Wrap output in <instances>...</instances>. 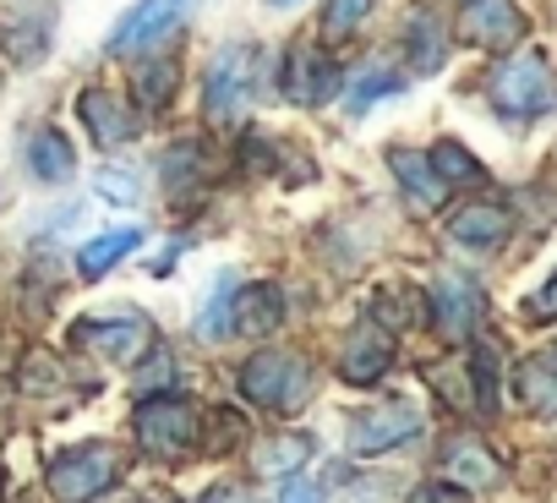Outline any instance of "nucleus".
<instances>
[{
  "mask_svg": "<svg viewBox=\"0 0 557 503\" xmlns=\"http://www.w3.org/2000/svg\"><path fill=\"white\" fill-rule=\"evenodd\" d=\"M486 94H492L497 115H508V121H530V115L552 110L557 83H552V72H546V61H541L535 50H513V56L497 61Z\"/></svg>",
  "mask_w": 557,
  "mask_h": 503,
  "instance_id": "f257e3e1",
  "label": "nucleus"
},
{
  "mask_svg": "<svg viewBox=\"0 0 557 503\" xmlns=\"http://www.w3.org/2000/svg\"><path fill=\"white\" fill-rule=\"evenodd\" d=\"M240 394L268 410H301L312 400V367L290 351H262L240 367Z\"/></svg>",
  "mask_w": 557,
  "mask_h": 503,
  "instance_id": "f03ea898",
  "label": "nucleus"
},
{
  "mask_svg": "<svg viewBox=\"0 0 557 503\" xmlns=\"http://www.w3.org/2000/svg\"><path fill=\"white\" fill-rule=\"evenodd\" d=\"M251 94H257V50H246V45L219 50L208 66V88H202L208 121H219V126L240 121L251 110Z\"/></svg>",
  "mask_w": 557,
  "mask_h": 503,
  "instance_id": "7ed1b4c3",
  "label": "nucleus"
},
{
  "mask_svg": "<svg viewBox=\"0 0 557 503\" xmlns=\"http://www.w3.org/2000/svg\"><path fill=\"white\" fill-rule=\"evenodd\" d=\"M115 476H121V454L110 443H83L50 465V498L55 503H94L99 492L115 487Z\"/></svg>",
  "mask_w": 557,
  "mask_h": 503,
  "instance_id": "20e7f679",
  "label": "nucleus"
},
{
  "mask_svg": "<svg viewBox=\"0 0 557 503\" xmlns=\"http://www.w3.org/2000/svg\"><path fill=\"white\" fill-rule=\"evenodd\" d=\"M153 340H159V329L143 312L94 318V323L72 329V351H88V356H104V361H143L153 351Z\"/></svg>",
  "mask_w": 557,
  "mask_h": 503,
  "instance_id": "39448f33",
  "label": "nucleus"
},
{
  "mask_svg": "<svg viewBox=\"0 0 557 503\" xmlns=\"http://www.w3.org/2000/svg\"><path fill=\"white\" fill-rule=\"evenodd\" d=\"M191 7L197 0H137V7L115 23V34H110V56H143V50L164 45L191 17Z\"/></svg>",
  "mask_w": 557,
  "mask_h": 503,
  "instance_id": "423d86ee",
  "label": "nucleus"
},
{
  "mask_svg": "<svg viewBox=\"0 0 557 503\" xmlns=\"http://www.w3.org/2000/svg\"><path fill=\"white\" fill-rule=\"evenodd\" d=\"M202 432V416L186 400H143L137 405V443L148 454H186Z\"/></svg>",
  "mask_w": 557,
  "mask_h": 503,
  "instance_id": "0eeeda50",
  "label": "nucleus"
},
{
  "mask_svg": "<svg viewBox=\"0 0 557 503\" xmlns=\"http://www.w3.org/2000/svg\"><path fill=\"white\" fill-rule=\"evenodd\" d=\"M416 432H421V410H410V405H399V400L372 405V410H356V416H350V427H345V438H350V449H356V454L399 449V443H410Z\"/></svg>",
  "mask_w": 557,
  "mask_h": 503,
  "instance_id": "6e6552de",
  "label": "nucleus"
},
{
  "mask_svg": "<svg viewBox=\"0 0 557 503\" xmlns=\"http://www.w3.org/2000/svg\"><path fill=\"white\" fill-rule=\"evenodd\" d=\"M388 367H394V334H388L377 318L356 323V329L339 340V378H345V383H377Z\"/></svg>",
  "mask_w": 557,
  "mask_h": 503,
  "instance_id": "1a4fd4ad",
  "label": "nucleus"
},
{
  "mask_svg": "<svg viewBox=\"0 0 557 503\" xmlns=\"http://www.w3.org/2000/svg\"><path fill=\"white\" fill-rule=\"evenodd\" d=\"M459 34L475 45V50H508L524 39V17L513 12V0H470L465 17H459Z\"/></svg>",
  "mask_w": 557,
  "mask_h": 503,
  "instance_id": "9d476101",
  "label": "nucleus"
},
{
  "mask_svg": "<svg viewBox=\"0 0 557 503\" xmlns=\"http://www.w3.org/2000/svg\"><path fill=\"white\" fill-rule=\"evenodd\" d=\"M388 170L399 175V186H405V197H410L416 213H437V208L448 203V181L437 175L432 154H421V148H394V154H388Z\"/></svg>",
  "mask_w": 557,
  "mask_h": 503,
  "instance_id": "9b49d317",
  "label": "nucleus"
},
{
  "mask_svg": "<svg viewBox=\"0 0 557 503\" xmlns=\"http://www.w3.org/2000/svg\"><path fill=\"white\" fill-rule=\"evenodd\" d=\"M77 115H83V126L94 132V143H104V148L137 137V110H132L121 94H110V88H88V94L77 99Z\"/></svg>",
  "mask_w": 557,
  "mask_h": 503,
  "instance_id": "f8f14e48",
  "label": "nucleus"
},
{
  "mask_svg": "<svg viewBox=\"0 0 557 503\" xmlns=\"http://www.w3.org/2000/svg\"><path fill=\"white\" fill-rule=\"evenodd\" d=\"M432 312H437V334L443 340H465L481 323V291L459 274H443L432 285Z\"/></svg>",
  "mask_w": 557,
  "mask_h": 503,
  "instance_id": "ddd939ff",
  "label": "nucleus"
},
{
  "mask_svg": "<svg viewBox=\"0 0 557 503\" xmlns=\"http://www.w3.org/2000/svg\"><path fill=\"white\" fill-rule=\"evenodd\" d=\"M513 394L524 400V410L557 421V351L524 356V361L513 367Z\"/></svg>",
  "mask_w": 557,
  "mask_h": 503,
  "instance_id": "4468645a",
  "label": "nucleus"
},
{
  "mask_svg": "<svg viewBox=\"0 0 557 503\" xmlns=\"http://www.w3.org/2000/svg\"><path fill=\"white\" fill-rule=\"evenodd\" d=\"M285 88H290V99H301V105H323L329 94H339V72H334V61H329L323 50H296Z\"/></svg>",
  "mask_w": 557,
  "mask_h": 503,
  "instance_id": "2eb2a0df",
  "label": "nucleus"
},
{
  "mask_svg": "<svg viewBox=\"0 0 557 503\" xmlns=\"http://www.w3.org/2000/svg\"><path fill=\"white\" fill-rule=\"evenodd\" d=\"M508 224H513V213H508L503 203L481 197V203L459 208L448 230H454V241H465V246H497V241L508 235Z\"/></svg>",
  "mask_w": 557,
  "mask_h": 503,
  "instance_id": "dca6fc26",
  "label": "nucleus"
},
{
  "mask_svg": "<svg viewBox=\"0 0 557 503\" xmlns=\"http://www.w3.org/2000/svg\"><path fill=\"white\" fill-rule=\"evenodd\" d=\"M443 476H448L454 487H497V481H503V465L486 454V443H448Z\"/></svg>",
  "mask_w": 557,
  "mask_h": 503,
  "instance_id": "f3484780",
  "label": "nucleus"
},
{
  "mask_svg": "<svg viewBox=\"0 0 557 503\" xmlns=\"http://www.w3.org/2000/svg\"><path fill=\"white\" fill-rule=\"evenodd\" d=\"M278 323H285V296L273 285H251V291L235 296V329L240 334H273Z\"/></svg>",
  "mask_w": 557,
  "mask_h": 503,
  "instance_id": "a211bd4d",
  "label": "nucleus"
},
{
  "mask_svg": "<svg viewBox=\"0 0 557 503\" xmlns=\"http://www.w3.org/2000/svg\"><path fill=\"white\" fill-rule=\"evenodd\" d=\"M28 164H34L39 181L61 186V181L77 175V148H72L61 132H34V143H28Z\"/></svg>",
  "mask_w": 557,
  "mask_h": 503,
  "instance_id": "6ab92c4d",
  "label": "nucleus"
},
{
  "mask_svg": "<svg viewBox=\"0 0 557 503\" xmlns=\"http://www.w3.org/2000/svg\"><path fill=\"white\" fill-rule=\"evenodd\" d=\"M137 241H143V230H110V235H99V241H88L83 252H77V269H83V280H99V274H110L126 252H137Z\"/></svg>",
  "mask_w": 557,
  "mask_h": 503,
  "instance_id": "aec40b11",
  "label": "nucleus"
},
{
  "mask_svg": "<svg viewBox=\"0 0 557 503\" xmlns=\"http://www.w3.org/2000/svg\"><path fill=\"white\" fill-rule=\"evenodd\" d=\"M312 459V438H273L268 449L251 454L257 476H278V481H296V470Z\"/></svg>",
  "mask_w": 557,
  "mask_h": 503,
  "instance_id": "412c9836",
  "label": "nucleus"
},
{
  "mask_svg": "<svg viewBox=\"0 0 557 503\" xmlns=\"http://www.w3.org/2000/svg\"><path fill=\"white\" fill-rule=\"evenodd\" d=\"M235 296H240L235 274H219V285H213V296L202 302V318H197V334L202 340H224L235 329Z\"/></svg>",
  "mask_w": 557,
  "mask_h": 503,
  "instance_id": "4be33fe9",
  "label": "nucleus"
},
{
  "mask_svg": "<svg viewBox=\"0 0 557 503\" xmlns=\"http://www.w3.org/2000/svg\"><path fill=\"white\" fill-rule=\"evenodd\" d=\"M372 7H377V0H329V12H323V39H329V45H345V39L372 17Z\"/></svg>",
  "mask_w": 557,
  "mask_h": 503,
  "instance_id": "5701e85b",
  "label": "nucleus"
},
{
  "mask_svg": "<svg viewBox=\"0 0 557 503\" xmlns=\"http://www.w3.org/2000/svg\"><path fill=\"white\" fill-rule=\"evenodd\" d=\"M432 164H437V175H443L448 186H475V181H481V164H475L454 137H443V143L432 148Z\"/></svg>",
  "mask_w": 557,
  "mask_h": 503,
  "instance_id": "b1692460",
  "label": "nucleus"
},
{
  "mask_svg": "<svg viewBox=\"0 0 557 503\" xmlns=\"http://www.w3.org/2000/svg\"><path fill=\"white\" fill-rule=\"evenodd\" d=\"M410 61H416V72H437L443 66V28H437V17H416L410 23Z\"/></svg>",
  "mask_w": 557,
  "mask_h": 503,
  "instance_id": "393cba45",
  "label": "nucleus"
},
{
  "mask_svg": "<svg viewBox=\"0 0 557 503\" xmlns=\"http://www.w3.org/2000/svg\"><path fill=\"white\" fill-rule=\"evenodd\" d=\"M137 99L148 105V110H159V105H170L175 99V61H148L143 72H137Z\"/></svg>",
  "mask_w": 557,
  "mask_h": 503,
  "instance_id": "a878e982",
  "label": "nucleus"
},
{
  "mask_svg": "<svg viewBox=\"0 0 557 503\" xmlns=\"http://www.w3.org/2000/svg\"><path fill=\"white\" fill-rule=\"evenodd\" d=\"M45 45H50V23H39V28H28V23H7V56H12V61H39Z\"/></svg>",
  "mask_w": 557,
  "mask_h": 503,
  "instance_id": "bb28decb",
  "label": "nucleus"
},
{
  "mask_svg": "<svg viewBox=\"0 0 557 503\" xmlns=\"http://www.w3.org/2000/svg\"><path fill=\"white\" fill-rule=\"evenodd\" d=\"M99 197H110V203H137V197H143V186H137V175H132V170L104 164V170H99Z\"/></svg>",
  "mask_w": 557,
  "mask_h": 503,
  "instance_id": "cd10ccee",
  "label": "nucleus"
},
{
  "mask_svg": "<svg viewBox=\"0 0 557 503\" xmlns=\"http://www.w3.org/2000/svg\"><path fill=\"white\" fill-rule=\"evenodd\" d=\"M405 307H421V296H416V291H388V296H377V312H372V318H377V323L388 318V334H394V329H405V323L416 318V312H405Z\"/></svg>",
  "mask_w": 557,
  "mask_h": 503,
  "instance_id": "c85d7f7f",
  "label": "nucleus"
},
{
  "mask_svg": "<svg viewBox=\"0 0 557 503\" xmlns=\"http://www.w3.org/2000/svg\"><path fill=\"white\" fill-rule=\"evenodd\" d=\"M388 94H399V77H388V72H361L356 77V110H367V105H377Z\"/></svg>",
  "mask_w": 557,
  "mask_h": 503,
  "instance_id": "c756f323",
  "label": "nucleus"
},
{
  "mask_svg": "<svg viewBox=\"0 0 557 503\" xmlns=\"http://www.w3.org/2000/svg\"><path fill=\"white\" fill-rule=\"evenodd\" d=\"M524 318H530V323H546V318H557V274H552V280H546V285H541L530 302H524Z\"/></svg>",
  "mask_w": 557,
  "mask_h": 503,
  "instance_id": "7c9ffc66",
  "label": "nucleus"
},
{
  "mask_svg": "<svg viewBox=\"0 0 557 503\" xmlns=\"http://www.w3.org/2000/svg\"><path fill=\"white\" fill-rule=\"evenodd\" d=\"M410 503H470V492L454 487V481H426V487L410 492Z\"/></svg>",
  "mask_w": 557,
  "mask_h": 503,
  "instance_id": "2f4dec72",
  "label": "nucleus"
},
{
  "mask_svg": "<svg viewBox=\"0 0 557 503\" xmlns=\"http://www.w3.org/2000/svg\"><path fill=\"white\" fill-rule=\"evenodd\" d=\"M278 503H323V487H312V481H285Z\"/></svg>",
  "mask_w": 557,
  "mask_h": 503,
  "instance_id": "473e14b6",
  "label": "nucleus"
},
{
  "mask_svg": "<svg viewBox=\"0 0 557 503\" xmlns=\"http://www.w3.org/2000/svg\"><path fill=\"white\" fill-rule=\"evenodd\" d=\"M197 503H251V492L246 487H208Z\"/></svg>",
  "mask_w": 557,
  "mask_h": 503,
  "instance_id": "72a5a7b5",
  "label": "nucleus"
},
{
  "mask_svg": "<svg viewBox=\"0 0 557 503\" xmlns=\"http://www.w3.org/2000/svg\"><path fill=\"white\" fill-rule=\"evenodd\" d=\"M240 159H246V170H251V164H257V170H268V164H273V154H268V143H262V137H246V154H240Z\"/></svg>",
  "mask_w": 557,
  "mask_h": 503,
  "instance_id": "f704fd0d",
  "label": "nucleus"
},
{
  "mask_svg": "<svg viewBox=\"0 0 557 503\" xmlns=\"http://www.w3.org/2000/svg\"><path fill=\"white\" fill-rule=\"evenodd\" d=\"M159 383H170V361H164V356H159V361H153V367H148V372L137 378V389L148 394V389H159Z\"/></svg>",
  "mask_w": 557,
  "mask_h": 503,
  "instance_id": "c9c22d12",
  "label": "nucleus"
},
{
  "mask_svg": "<svg viewBox=\"0 0 557 503\" xmlns=\"http://www.w3.org/2000/svg\"><path fill=\"white\" fill-rule=\"evenodd\" d=\"M137 503H153V498H137Z\"/></svg>",
  "mask_w": 557,
  "mask_h": 503,
  "instance_id": "e433bc0d",
  "label": "nucleus"
},
{
  "mask_svg": "<svg viewBox=\"0 0 557 503\" xmlns=\"http://www.w3.org/2000/svg\"><path fill=\"white\" fill-rule=\"evenodd\" d=\"M278 7H290V0H278Z\"/></svg>",
  "mask_w": 557,
  "mask_h": 503,
  "instance_id": "4c0bfd02",
  "label": "nucleus"
}]
</instances>
